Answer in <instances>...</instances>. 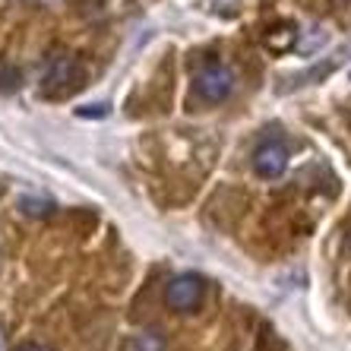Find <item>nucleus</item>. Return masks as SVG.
<instances>
[{"mask_svg": "<svg viewBox=\"0 0 351 351\" xmlns=\"http://www.w3.org/2000/svg\"><path fill=\"white\" fill-rule=\"evenodd\" d=\"M311 32H313V35H311V41H307V38L301 41V54H313V51H317L319 45L326 41V32H323V25H313Z\"/></svg>", "mask_w": 351, "mask_h": 351, "instance_id": "nucleus-8", "label": "nucleus"}, {"mask_svg": "<svg viewBox=\"0 0 351 351\" xmlns=\"http://www.w3.org/2000/svg\"><path fill=\"white\" fill-rule=\"evenodd\" d=\"M82 80V66L76 64L70 54H60V58L51 60L48 73H45V92H54V95H66L70 89H76V82Z\"/></svg>", "mask_w": 351, "mask_h": 351, "instance_id": "nucleus-3", "label": "nucleus"}, {"mask_svg": "<svg viewBox=\"0 0 351 351\" xmlns=\"http://www.w3.org/2000/svg\"><path fill=\"white\" fill-rule=\"evenodd\" d=\"M206 298V282L193 272H184V276L171 278L168 288H165V304L178 313H193Z\"/></svg>", "mask_w": 351, "mask_h": 351, "instance_id": "nucleus-1", "label": "nucleus"}, {"mask_svg": "<svg viewBox=\"0 0 351 351\" xmlns=\"http://www.w3.org/2000/svg\"><path fill=\"white\" fill-rule=\"evenodd\" d=\"M345 51H348V48H345ZM345 51H339V54H335L332 60H323V64H319V66H313V70H307V73H304V76H298V80H301V82H298V86H304V82H313V80H323V76H326L329 70H335V66H342V60H345Z\"/></svg>", "mask_w": 351, "mask_h": 351, "instance_id": "nucleus-6", "label": "nucleus"}, {"mask_svg": "<svg viewBox=\"0 0 351 351\" xmlns=\"http://www.w3.org/2000/svg\"><path fill=\"white\" fill-rule=\"evenodd\" d=\"M16 351H51L48 345H38V342H25V345H19Z\"/></svg>", "mask_w": 351, "mask_h": 351, "instance_id": "nucleus-9", "label": "nucleus"}, {"mask_svg": "<svg viewBox=\"0 0 351 351\" xmlns=\"http://www.w3.org/2000/svg\"><path fill=\"white\" fill-rule=\"evenodd\" d=\"M0 263H3V254H0Z\"/></svg>", "mask_w": 351, "mask_h": 351, "instance_id": "nucleus-12", "label": "nucleus"}, {"mask_svg": "<svg viewBox=\"0 0 351 351\" xmlns=\"http://www.w3.org/2000/svg\"><path fill=\"white\" fill-rule=\"evenodd\" d=\"M254 168L260 178H282L288 168V149L282 143H276V139L263 143L254 156Z\"/></svg>", "mask_w": 351, "mask_h": 351, "instance_id": "nucleus-4", "label": "nucleus"}, {"mask_svg": "<svg viewBox=\"0 0 351 351\" xmlns=\"http://www.w3.org/2000/svg\"><path fill=\"white\" fill-rule=\"evenodd\" d=\"M263 45L269 51H276V54H282V51H291L294 45H298V32H294V25H276V29H269V32L263 35Z\"/></svg>", "mask_w": 351, "mask_h": 351, "instance_id": "nucleus-5", "label": "nucleus"}, {"mask_svg": "<svg viewBox=\"0 0 351 351\" xmlns=\"http://www.w3.org/2000/svg\"><path fill=\"white\" fill-rule=\"evenodd\" d=\"M231 89H234V73L221 64H209L206 70H199L193 80V92L203 98V101H209V105L225 101V98L231 95Z\"/></svg>", "mask_w": 351, "mask_h": 351, "instance_id": "nucleus-2", "label": "nucleus"}, {"mask_svg": "<svg viewBox=\"0 0 351 351\" xmlns=\"http://www.w3.org/2000/svg\"><path fill=\"white\" fill-rule=\"evenodd\" d=\"M0 351H3V332H0Z\"/></svg>", "mask_w": 351, "mask_h": 351, "instance_id": "nucleus-10", "label": "nucleus"}, {"mask_svg": "<svg viewBox=\"0 0 351 351\" xmlns=\"http://www.w3.org/2000/svg\"><path fill=\"white\" fill-rule=\"evenodd\" d=\"M348 247H351V234H348Z\"/></svg>", "mask_w": 351, "mask_h": 351, "instance_id": "nucleus-11", "label": "nucleus"}, {"mask_svg": "<svg viewBox=\"0 0 351 351\" xmlns=\"http://www.w3.org/2000/svg\"><path fill=\"white\" fill-rule=\"evenodd\" d=\"M23 213L25 215H48L51 209H54V203L51 199H23Z\"/></svg>", "mask_w": 351, "mask_h": 351, "instance_id": "nucleus-7", "label": "nucleus"}]
</instances>
